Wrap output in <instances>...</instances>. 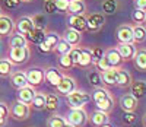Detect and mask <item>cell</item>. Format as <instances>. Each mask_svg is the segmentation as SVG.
<instances>
[{
    "mask_svg": "<svg viewBox=\"0 0 146 127\" xmlns=\"http://www.w3.org/2000/svg\"><path fill=\"white\" fill-rule=\"evenodd\" d=\"M25 76H27V80H28V85L31 86H38L44 82V69L41 67H31L25 72Z\"/></svg>",
    "mask_w": 146,
    "mask_h": 127,
    "instance_id": "obj_13",
    "label": "cell"
},
{
    "mask_svg": "<svg viewBox=\"0 0 146 127\" xmlns=\"http://www.w3.org/2000/svg\"><path fill=\"white\" fill-rule=\"evenodd\" d=\"M63 127H73V126H70V124H69V123H66V124H64V126H63Z\"/></svg>",
    "mask_w": 146,
    "mask_h": 127,
    "instance_id": "obj_53",
    "label": "cell"
},
{
    "mask_svg": "<svg viewBox=\"0 0 146 127\" xmlns=\"http://www.w3.org/2000/svg\"><path fill=\"white\" fill-rule=\"evenodd\" d=\"M13 64L10 63L9 59H0V78H9L13 73Z\"/></svg>",
    "mask_w": 146,
    "mask_h": 127,
    "instance_id": "obj_33",
    "label": "cell"
},
{
    "mask_svg": "<svg viewBox=\"0 0 146 127\" xmlns=\"http://www.w3.org/2000/svg\"><path fill=\"white\" fill-rule=\"evenodd\" d=\"M47 127H63L66 124V118L63 116H58V114H53L47 118Z\"/></svg>",
    "mask_w": 146,
    "mask_h": 127,
    "instance_id": "obj_38",
    "label": "cell"
},
{
    "mask_svg": "<svg viewBox=\"0 0 146 127\" xmlns=\"http://www.w3.org/2000/svg\"><path fill=\"white\" fill-rule=\"evenodd\" d=\"M31 116V105H27L21 101H13L9 105V117L15 121H25Z\"/></svg>",
    "mask_w": 146,
    "mask_h": 127,
    "instance_id": "obj_1",
    "label": "cell"
},
{
    "mask_svg": "<svg viewBox=\"0 0 146 127\" xmlns=\"http://www.w3.org/2000/svg\"><path fill=\"white\" fill-rule=\"evenodd\" d=\"M31 19H32V22H34V25H35V28H44V27H45L44 15H34Z\"/></svg>",
    "mask_w": 146,
    "mask_h": 127,
    "instance_id": "obj_44",
    "label": "cell"
},
{
    "mask_svg": "<svg viewBox=\"0 0 146 127\" xmlns=\"http://www.w3.org/2000/svg\"><path fill=\"white\" fill-rule=\"evenodd\" d=\"M54 89H56V94H57V95L67 96V95L72 94L73 91L79 89V83H78V80L73 78V76L64 73L63 78H62V80L58 82V85L54 86Z\"/></svg>",
    "mask_w": 146,
    "mask_h": 127,
    "instance_id": "obj_3",
    "label": "cell"
},
{
    "mask_svg": "<svg viewBox=\"0 0 146 127\" xmlns=\"http://www.w3.org/2000/svg\"><path fill=\"white\" fill-rule=\"evenodd\" d=\"M57 67L62 72H69L75 67V64H73L69 54H63V56H58V59H57Z\"/></svg>",
    "mask_w": 146,
    "mask_h": 127,
    "instance_id": "obj_32",
    "label": "cell"
},
{
    "mask_svg": "<svg viewBox=\"0 0 146 127\" xmlns=\"http://www.w3.org/2000/svg\"><path fill=\"white\" fill-rule=\"evenodd\" d=\"M69 108H83L88 102H91V94L76 89L66 96Z\"/></svg>",
    "mask_w": 146,
    "mask_h": 127,
    "instance_id": "obj_4",
    "label": "cell"
},
{
    "mask_svg": "<svg viewBox=\"0 0 146 127\" xmlns=\"http://www.w3.org/2000/svg\"><path fill=\"white\" fill-rule=\"evenodd\" d=\"M35 88L28 85L25 88H22V89H18V101H21V102L27 104V105H31L32 99H34V95H35Z\"/></svg>",
    "mask_w": 146,
    "mask_h": 127,
    "instance_id": "obj_22",
    "label": "cell"
},
{
    "mask_svg": "<svg viewBox=\"0 0 146 127\" xmlns=\"http://www.w3.org/2000/svg\"><path fill=\"white\" fill-rule=\"evenodd\" d=\"M130 94L135 96V98H137V99H140V98H143L145 96V92H146V85H145V82L143 80H137V82H135L133 80V83L130 85Z\"/></svg>",
    "mask_w": 146,
    "mask_h": 127,
    "instance_id": "obj_30",
    "label": "cell"
},
{
    "mask_svg": "<svg viewBox=\"0 0 146 127\" xmlns=\"http://www.w3.org/2000/svg\"><path fill=\"white\" fill-rule=\"evenodd\" d=\"M118 43H131L133 41V34H131V25L130 23H121L115 31Z\"/></svg>",
    "mask_w": 146,
    "mask_h": 127,
    "instance_id": "obj_17",
    "label": "cell"
},
{
    "mask_svg": "<svg viewBox=\"0 0 146 127\" xmlns=\"http://www.w3.org/2000/svg\"><path fill=\"white\" fill-rule=\"evenodd\" d=\"M104 57L107 59V61H108V64H110L111 69L118 70V69H123V66L126 64V63L123 61V59H121V56L118 54L115 47H110V48L104 50Z\"/></svg>",
    "mask_w": 146,
    "mask_h": 127,
    "instance_id": "obj_7",
    "label": "cell"
},
{
    "mask_svg": "<svg viewBox=\"0 0 146 127\" xmlns=\"http://www.w3.org/2000/svg\"><path fill=\"white\" fill-rule=\"evenodd\" d=\"M3 3L7 9H18L21 5V0H3Z\"/></svg>",
    "mask_w": 146,
    "mask_h": 127,
    "instance_id": "obj_48",
    "label": "cell"
},
{
    "mask_svg": "<svg viewBox=\"0 0 146 127\" xmlns=\"http://www.w3.org/2000/svg\"><path fill=\"white\" fill-rule=\"evenodd\" d=\"M115 48H117L118 54L121 56V59H123V61H124V63L131 61L133 56H135L136 50H137V47H136L135 44H133V43H118Z\"/></svg>",
    "mask_w": 146,
    "mask_h": 127,
    "instance_id": "obj_11",
    "label": "cell"
},
{
    "mask_svg": "<svg viewBox=\"0 0 146 127\" xmlns=\"http://www.w3.org/2000/svg\"><path fill=\"white\" fill-rule=\"evenodd\" d=\"M88 121H91V126L92 127H101V126L110 123V114L102 112L100 110H95L91 114V117L88 118Z\"/></svg>",
    "mask_w": 146,
    "mask_h": 127,
    "instance_id": "obj_20",
    "label": "cell"
},
{
    "mask_svg": "<svg viewBox=\"0 0 146 127\" xmlns=\"http://www.w3.org/2000/svg\"><path fill=\"white\" fill-rule=\"evenodd\" d=\"M31 57V48L27 47H13L9 48V60L13 66H22L29 60Z\"/></svg>",
    "mask_w": 146,
    "mask_h": 127,
    "instance_id": "obj_2",
    "label": "cell"
},
{
    "mask_svg": "<svg viewBox=\"0 0 146 127\" xmlns=\"http://www.w3.org/2000/svg\"><path fill=\"white\" fill-rule=\"evenodd\" d=\"M7 121H9V118L0 117V127H6V126H7Z\"/></svg>",
    "mask_w": 146,
    "mask_h": 127,
    "instance_id": "obj_50",
    "label": "cell"
},
{
    "mask_svg": "<svg viewBox=\"0 0 146 127\" xmlns=\"http://www.w3.org/2000/svg\"><path fill=\"white\" fill-rule=\"evenodd\" d=\"M0 117L9 118V104L5 101H0Z\"/></svg>",
    "mask_w": 146,
    "mask_h": 127,
    "instance_id": "obj_47",
    "label": "cell"
},
{
    "mask_svg": "<svg viewBox=\"0 0 146 127\" xmlns=\"http://www.w3.org/2000/svg\"><path fill=\"white\" fill-rule=\"evenodd\" d=\"M44 2H45V0H44Z\"/></svg>",
    "mask_w": 146,
    "mask_h": 127,
    "instance_id": "obj_55",
    "label": "cell"
},
{
    "mask_svg": "<svg viewBox=\"0 0 146 127\" xmlns=\"http://www.w3.org/2000/svg\"><path fill=\"white\" fill-rule=\"evenodd\" d=\"M88 82L91 86L94 88H100V86H104L102 85V80H101V73L98 70H92L88 73Z\"/></svg>",
    "mask_w": 146,
    "mask_h": 127,
    "instance_id": "obj_39",
    "label": "cell"
},
{
    "mask_svg": "<svg viewBox=\"0 0 146 127\" xmlns=\"http://www.w3.org/2000/svg\"><path fill=\"white\" fill-rule=\"evenodd\" d=\"M10 85L15 88V89H22V88H25L28 86V80H27V76H25V72H22V70H16L13 72L10 76Z\"/></svg>",
    "mask_w": 146,
    "mask_h": 127,
    "instance_id": "obj_19",
    "label": "cell"
},
{
    "mask_svg": "<svg viewBox=\"0 0 146 127\" xmlns=\"http://www.w3.org/2000/svg\"><path fill=\"white\" fill-rule=\"evenodd\" d=\"M131 83H133V74H131L129 70L118 69V70H117V80H115V86L121 88V89H129Z\"/></svg>",
    "mask_w": 146,
    "mask_h": 127,
    "instance_id": "obj_15",
    "label": "cell"
},
{
    "mask_svg": "<svg viewBox=\"0 0 146 127\" xmlns=\"http://www.w3.org/2000/svg\"><path fill=\"white\" fill-rule=\"evenodd\" d=\"M67 23H69V28L83 32L86 31V15H69Z\"/></svg>",
    "mask_w": 146,
    "mask_h": 127,
    "instance_id": "obj_16",
    "label": "cell"
},
{
    "mask_svg": "<svg viewBox=\"0 0 146 127\" xmlns=\"http://www.w3.org/2000/svg\"><path fill=\"white\" fill-rule=\"evenodd\" d=\"M31 105H32L35 110H38V111L45 110V92H42V91H36L35 95H34V99H32Z\"/></svg>",
    "mask_w": 146,
    "mask_h": 127,
    "instance_id": "obj_34",
    "label": "cell"
},
{
    "mask_svg": "<svg viewBox=\"0 0 146 127\" xmlns=\"http://www.w3.org/2000/svg\"><path fill=\"white\" fill-rule=\"evenodd\" d=\"M137 120V116L136 112H123V116H121V123L126 124V126H131L135 124Z\"/></svg>",
    "mask_w": 146,
    "mask_h": 127,
    "instance_id": "obj_41",
    "label": "cell"
},
{
    "mask_svg": "<svg viewBox=\"0 0 146 127\" xmlns=\"http://www.w3.org/2000/svg\"><path fill=\"white\" fill-rule=\"evenodd\" d=\"M57 108H58V96L54 94H45V110L53 112Z\"/></svg>",
    "mask_w": 146,
    "mask_h": 127,
    "instance_id": "obj_36",
    "label": "cell"
},
{
    "mask_svg": "<svg viewBox=\"0 0 146 127\" xmlns=\"http://www.w3.org/2000/svg\"><path fill=\"white\" fill-rule=\"evenodd\" d=\"M88 111L83 108H70L69 114H67V118L66 123H69L73 127H83L85 124L88 123Z\"/></svg>",
    "mask_w": 146,
    "mask_h": 127,
    "instance_id": "obj_5",
    "label": "cell"
},
{
    "mask_svg": "<svg viewBox=\"0 0 146 127\" xmlns=\"http://www.w3.org/2000/svg\"><path fill=\"white\" fill-rule=\"evenodd\" d=\"M96 69H98V72H104V70H108V69H111L110 67V64H108V61H107V59L105 57H101L98 61L94 64Z\"/></svg>",
    "mask_w": 146,
    "mask_h": 127,
    "instance_id": "obj_43",
    "label": "cell"
},
{
    "mask_svg": "<svg viewBox=\"0 0 146 127\" xmlns=\"http://www.w3.org/2000/svg\"><path fill=\"white\" fill-rule=\"evenodd\" d=\"M100 73H101L102 85L115 86V80H117V70L115 69H108V70H104V72H100Z\"/></svg>",
    "mask_w": 146,
    "mask_h": 127,
    "instance_id": "obj_29",
    "label": "cell"
},
{
    "mask_svg": "<svg viewBox=\"0 0 146 127\" xmlns=\"http://www.w3.org/2000/svg\"><path fill=\"white\" fill-rule=\"evenodd\" d=\"M54 5H56V9L57 10L66 12L67 7H69V0H54Z\"/></svg>",
    "mask_w": 146,
    "mask_h": 127,
    "instance_id": "obj_46",
    "label": "cell"
},
{
    "mask_svg": "<svg viewBox=\"0 0 146 127\" xmlns=\"http://www.w3.org/2000/svg\"><path fill=\"white\" fill-rule=\"evenodd\" d=\"M131 21L135 22V25H145V22H146V10L135 9L131 12Z\"/></svg>",
    "mask_w": 146,
    "mask_h": 127,
    "instance_id": "obj_40",
    "label": "cell"
},
{
    "mask_svg": "<svg viewBox=\"0 0 146 127\" xmlns=\"http://www.w3.org/2000/svg\"><path fill=\"white\" fill-rule=\"evenodd\" d=\"M15 32V21L10 15L2 13L0 15V38L2 37H10Z\"/></svg>",
    "mask_w": 146,
    "mask_h": 127,
    "instance_id": "obj_10",
    "label": "cell"
},
{
    "mask_svg": "<svg viewBox=\"0 0 146 127\" xmlns=\"http://www.w3.org/2000/svg\"><path fill=\"white\" fill-rule=\"evenodd\" d=\"M101 127H113V126L110 124V123H107V124H104V126H101Z\"/></svg>",
    "mask_w": 146,
    "mask_h": 127,
    "instance_id": "obj_52",
    "label": "cell"
},
{
    "mask_svg": "<svg viewBox=\"0 0 146 127\" xmlns=\"http://www.w3.org/2000/svg\"><path fill=\"white\" fill-rule=\"evenodd\" d=\"M29 45V43L27 41V38L25 35H22V34H12L9 37V47L10 48H13V47H27Z\"/></svg>",
    "mask_w": 146,
    "mask_h": 127,
    "instance_id": "obj_31",
    "label": "cell"
},
{
    "mask_svg": "<svg viewBox=\"0 0 146 127\" xmlns=\"http://www.w3.org/2000/svg\"><path fill=\"white\" fill-rule=\"evenodd\" d=\"M108 95H111V92H110L105 86H100V88H95L92 95H91V101H94V102H98V101L107 98Z\"/></svg>",
    "mask_w": 146,
    "mask_h": 127,
    "instance_id": "obj_35",
    "label": "cell"
},
{
    "mask_svg": "<svg viewBox=\"0 0 146 127\" xmlns=\"http://www.w3.org/2000/svg\"><path fill=\"white\" fill-rule=\"evenodd\" d=\"M91 54H92V66L98 61L101 57H104V50L101 47H95V48H91Z\"/></svg>",
    "mask_w": 146,
    "mask_h": 127,
    "instance_id": "obj_42",
    "label": "cell"
},
{
    "mask_svg": "<svg viewBox=\"0 0 146 127\" xmlns=\"http://www.w3.org/2000/svg\"><path fill=\"white\" fill-rule=\"evenodd\" d=\"M72 48H73V47H72L70 44H67L63 38H60L58 43H57L56 47H54V51H53V53H56L57 56H63V54H69Z\"/></svg>",
    "mask_w": 146,
    "mask_h": 127,
    "instance_id": "obj_37",
    "label": "cell"
},
{
    "mask_svg": "<svg viewBox=\"0 0 146 127\" xmlns=\"http://www.w3.org/2000/svg\"><path fill=\"white\" fill-rule=\"evenodd\" d=\"M58 40H60V35L57 32L45 29V37H44L42 43H40L36 47H38V50L41 53H53L56 44L58 43Z\"/></svg>",
    "mask_w": 146,
    "mask_h": 127,
    "instance_id": "obj_6",
    "label": "cell"
},
{
    "mask_svg": "<svg viewBox=\"0 0 146 127\" xmlns=\"http://www.w3.org/2000/svg\"><path fill=\"white\" fill-rule=\"evenodd\" d=\"M34 28H35V25H34L31 16H21L15 22V29L18 31V34H22V35L29 34Z\"/></svg>",
    "mask_w": 146,
    "mask_h": 127,
    "instance_id": "obj_14",
    "label": "cell"
},
{
    "mask_svg": "<svg viewBox=\"0 0 146 127\" xmlns=\"http://www.w3.org/2000/svg\"><path fill=\"white\" fill-rule=\"evenodd\" d=\"M105 25V16L98 12V13L86 15V31L89 32H98Z\"/></svg>",
    "mask_w": 146,
    "mask_h": 127,
    "instance_id": "obj_8",
    "label": "cell"
},
{
    "mask_svg": "<svg viewBox=\"0 0 146 127\" xmlns=\"http://www.w3.org/2000/svg\"><path fill=\"white\" fill-rule=\"evenodd\" d=\"M120 7H121L120 0H102L101 2V9H102L101 13L104 16L114 15V13H117V12L120 10Z\"/></svg>",
    "mask_w": 146,
    "mask_h": 127,
    "instance_id": "obj_23",
    "label": "cell"
},
{
    "mask_svg": "<svg viewBox=\"0 0 146 127\" xmlns=\"http://www.w3.org/2000/svg\"><path fill=\"white\" fill-rule=\"evenodd\" d=\"M31 2H34V0H21V3H31Z\"/></svg>",
    "mask_w": 146,
    "mask_h": 127,
    "instance_id": "obj_51",
    "label": "cell"
},
{
    "mask_svg": "<svg viewBox=\"0 0 146 127\" xmlns=\"http://www.w3.org/2000/svg\"><path fill=\"white\" fill-rule=\"evenodd\" d=\"M3 13V10H2V6H0V15H2Z\"/></svg>",
    "mask_w": 146,
    "mask_h": 127,
    "instance_id": "obj_54",
    "label": "cell"
},
{
    "mask_svg": "<svg viewBox=\"0 0 146 127\" xmlns=\"http://www.w3.org/2000/svg\"><path fill=\"white\" fill-rule=\"evenodd\" d=\"M44 37H45V28H34L29 34L25 35L27 41L28 43H32L35 45H38L40 43H42Z\"/></svg>",
    "mask_w": 146,
    "mask_h": 127,
    "instance_id": "obj_28",
    "label": "cell"
},
{
    "mask_svg": "<svg viewBox=\"0 0 146 127\" xmlns=\"http://www.w3.org/2000/svg\"><path fill=\"white\" fill-rule=\"evenodd\" d=\"M69 15H86V3L83 0H69Z\"/></svg>",
    "mask_w": 146,
    "mask_h": 127,
    "instance_id": "obj_24",
    "label": "cell"
},
{
    "mask_svg": "<svg viewBox=\"0 0 146 127\" xmlns=\"http://www.w3.org/2000/svg\"><path fill=\"white\" fill-rule=\"evenodd\" d=\"M133 6H135V9L146 10V0H133Z\"/></svg>",
    "mask_w": 146,
    "mask_h": 127,
    "instance_id": "obj_49",
    "label": "cell"
},
{
    "mask_svg": "<svg viewBox=\"0 0 146 127\" xmlns=\"http://www.w3.org/2000/svg\"><path fill=\"white\" fill-rule=\"evenodd\" d=\"M131 61H133V64H135V67L139 72H145L146 70V50L145 48L136 50V53H135V56H133Z\"/></svg>",
    "mask_w": 146,
    "mask_h": 127,
    "instance_id": "obj_26",
    "label": "cell"
},
{
    "mask_svg": "<svg viewBox=\"0 0 146 127\" xmlns=\"http://www.w3.org/2000/svg\"><path fill=\"white\" fill-rule=\"evenodd\" d=\"M63 74H64V72H62L58 67H54V66L47 67V69L44 70V80H45L48 85H51V86L54 88V86L58 85L60 80H62Z\"/></svg>",
    "mask_w": 146,
    "mask_h": 127,
    "instance_id": "obj_12",
    "label": "cell"
},
{
    "mask_svg": "<svg viewBox=\"0 0 146 127\" xmlns=\"http://www.w3.org/2000/svg\"><path fill=\"white\" fill-rule=\"evenodd\" d=\"M92 66V54H91V48L86 47H80V57L78 61V66L80 69H89Z\"/></svg>",
    "mask_w": 146,
    "mask_h": 127,
    "instance_id": "obj_25",
    "label": "cell"
},
{
    "mask_svg": "<svg viewBox=\"0 0 146 127\" xmlns=\"http://www.w3.org/2000/svg\"><path fill=\"white\" fill-rule=\"evenodd\" d=\"M56 5H54V0H45L44 2V12L45 13H56Z\"/></svg>",
    "mask_w": 146,
    "mask_h": 127,
    "instance_id": "obj_45",
    "label": "cell"
},
{
    "mask_svg": "<svg viewBox=\"0 0 146 127\" xmlns=\"http://www.w3.org/2000/svg\"><path fill=\"white\" fill-rule=\"evenodd\" d=\"M95 105H96V110H100L102 112H107V114H111L114 111V107H115V98L111 94V95H108L107 98L98 101V102H95Z\"/></svg>",
    "mask_w": 146,
    "mask_h": 127,
    "instance_id": "obj_21",
    "label": "cell"
},
{
    "mask_svg": "<svg viewBox=\"0 0 146 127\" xmlns=\"http://www.w3.org/2000/svg\"><path fill=\"white\" fill-rule=\"evenodd\" d=\"M131 34H133V44L139 45L143 44L146 40V29L145 25H131Z\"/></svg>",
    "mask_w": 146,
    "mask_h": 127,
    "instance_id": "obj_27",
    "label": "cell"
},
{
    "mask_svg": "<svg viewBox=\"0 0 146 127\" xmlns=\"http://www.w3.org/2000/svg\"><path fill=\"white\" fill-rule=\"evenodd\" d=\"M63 40L70 44L72 47H78L82 43V32L76 31V29H72V28H66L63 32Z\"/></svg>",
    "mask_w": 146,
    "mask_h": 127,
    "instance_id": "obj_18",
    "label": "cell"
},
{
    "mask_svg": "<svg viewBox=\"0 0 146 127\" xmlns=\"http://www.w3.org/2000/svg\"><path fill=\"white\" fill-rule=\"evenodd\" d=\"M118 105L121 107L123 112H136V110L139 108V99L131 94H123L118 99Z\"/></svg>",
    "mask_w": 146,
    "mask_h": 127,
    "instance_id": "obj_9",
    "label": "cell"
}]
</instances>
